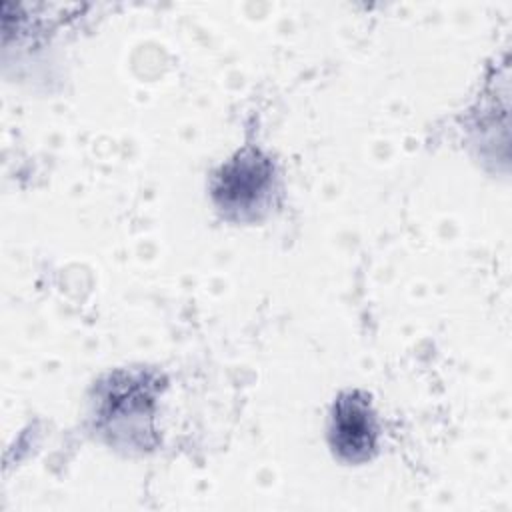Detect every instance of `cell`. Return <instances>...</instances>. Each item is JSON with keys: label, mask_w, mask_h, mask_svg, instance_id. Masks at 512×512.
Here are the masks:
<instances>
[{"label": "cell", "mask_w": 512, "mask_h": 512, "mask_svg": "<svg viewBox=\"0 0 512 512\" xmlns=\"http://www.w3.org/2000/svg\"><path fill=\"white\" fill-rule=\"evenodd\" d=\"M272 184V166L258 152H242L222 166L214 182L218 206L230 212L254 210L262 204Z\"/></svg>", "instance_id": "cell-1"}, {"label": "cell", "mask_w": 512, "mask_h": 512, "mask_svg": "<svg viewBox=\"0 0 512 512\" xmlns=\"http://www.w3.org/2000/svg\"><path fill=\"white\" fill-rule=\"evenodd\" d=\"M330 442L348 462L366 460L376 446V420L360 392L340 394L330 420Z\"/></svg>", "instance_id": "cell-2"}]
</instances>
